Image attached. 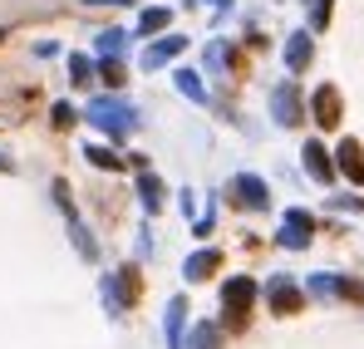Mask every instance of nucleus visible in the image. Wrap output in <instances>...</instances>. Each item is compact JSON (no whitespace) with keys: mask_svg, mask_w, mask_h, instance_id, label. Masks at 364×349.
Wrapping results in <instances>:
<instances>
[{"mask_svg":"<svg viewBox=\"0 0 364 349\" xmlns=\"http://www.w3.org/2000/svg\"><path fill=\"white\" fill-rule=\"evenodd\" d=\"M315 109H320V123L330 128V123H335V114H340V99H335V94H320V99H315Z\"/></svg>","mask_w":364,"mask_h":349,"instance_id":"f257e3e1","label":"nucleus"}]
</instances>
